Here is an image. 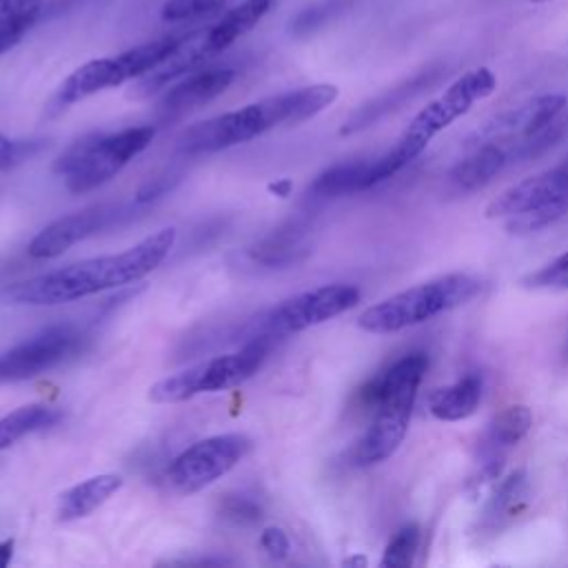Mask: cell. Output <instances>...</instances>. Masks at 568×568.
Masks as SVG:
<instances>
[{"mask_svg":"<svg viewBox=\"0 0 568 568\" xmlns=\"http://www.w3.org/2000/svg\"><path fill=\"white\" fill-rule=\"evenodd\" d=\"M273 0H242L237 7L229 9L209 29V40L217 53L226 51L235 40L246 36L257 22L271 11Z\"/></svg>","mask_w":568,"mask_h":568,"instance_id":"cb8c5ba5","label":"cell"},{"mask_svg":"<svg viewBox=\"0 0 568 568\" xmlns=\"http://www.w3.org/2000/svg\"><path fill=\"white\" fill-rule=\"evenodd\" d=\"M481 402V377L468 373L457 382L430 393L428 410L442 422H462L470 417Z\"/></svg>","mask_w":568,"mask_h":568,"instance_id":"44dd1931","label":"cell"},{"mask_svg":"<svg viewBox=\"0 0 568 568\" xmlns=\"http://www.w3.org/2000/svg\"><path fill=\"white\" fill-rule=\"evenodd\" d=\"M481 291V280L466 273H448L424 284L395 293L373 306L359 317L357 326L366 333H397L402 328L422 324L435 315L448 313L470 302Z\"/></svg>","mask_w":568,"mask_h":568,"instance_id":"277c9868","label":"cell"},{"mask_svg":"<svg viewBox=\"0 0 568 568\" xmlns=\"http://www.w3.org/2000/svg\"><path fill=\"white\" fill-rule=\"evenodd\" d=\"M215 55H217V51L213 49V44L209 40V31L206 29L191 31L184 38H180L178 47L158 67H153L149 73L138 78V82L131 89V95L149 98V95L162 91L164 87H169L173 80L195 71L200 64L209 62Z\"/></svg>","mask_w":568,"mask_h":568,"instance_id":"2e32d148","label":"cell"},{"mask_svg":"<svg viewBox=\"0 0 568 568\" xmlns=\"http://www.w3.org/2000/svg\"><path fill=\"white\" fill-rule=\"evenodd\" d=\"M180 178L178 175H158V178H151L149 182H144L138 193H135V204H146L160 195H164L166 191H171V186L178 182Z\"/></svg>","mask_w":568,"mask_h":568,"instance_id":"d590c367","label":"cell"},{"mask_svg":"<svg viewBox=\"0 0 568 568\" xmlns=\"http://www.w3.org/2000/svg\"><path fill=\"white\" fill-rule=\"evenodd\" d=\"M304 229L300 224H288L268 235L262 244L253 248V257L262 264H288L297 260V253L306 251L302 244Z\"/></svg>","mask_w":568,"mask_h":568,"instance_id":"4316f807","label":"cell"},{"mask_svg":"<svg viewBox=\"0 0 568 568\" xmlns=\"http://www.w3.org/2000/svg\"><path fill=\"white\" fill-rule=\"evenodd\" d=\"M233 80H235V71L231 67H211V69L195 71L184 80H180L178 84H173L162 95L158 111L162 113V118H180L211 102L213 98L222 95Z\"/></svg>","mask_w":568,"mask_h":568,"instance_id":"ac0fdd59","label":"cell"},{"mask_svg":"<svg viewBox=\"0 0 568 568\" xmlns=\"http://www.w3.org/2000/svg\"><path fill=\"white\" fill-rule=\"evenodd\" d=\"M528 2H532V4H539V2H548V0H528Z\"/></svg>","mask_w":568,"mask_h":568,"instance_id":"60d3db41","label":"cell"},{"mask_svg":"<svg viewBox=\"0 0 568 568\" xmlns=\"http://www.w3.org/2000/svg\"><path fill=\"white\" fill-rule=\"evenodd\" d=\"M277 339H282V335L255 333L246 337V342L233 353L204 359L186 371L155 382L149 388V399L155 404H175L202 393L240 386L262 368Z\"/></svg>","mask_w":568,"mask_h":568,"instance_id":"5b68a950","label":"cell"},{"mask_svg":"<svg viewBox=\"0 0 568 568\" xmlns=\"http://www.w3.org/2000/svg\"><path fill=\"white\" fill-rule=\"evenodd\" d=\"M339 7V0H326L322 4H315V7H308L304 9L291 24L293 33H308L313 29H317L320 24L326 22V18Z\"/></svg>","mask_w":568,"mask_h":568,"instance_id":"d6a6232c","label":"cell"},{"mask_svg":"<svg viewBox=\"0 0 568 568\" xmlns=\"http://www.w3.org/2000/svg\"><path fill=\"white\" fill-rule=\"evenodd\" d=\"M357 302H359L357 286L342 284V282L324 284V286L297 293L284 300L282 304L264 311L244 328V337H251L255 333H275L282 337L288 333H300L346 313Z\"/></svg>","mask_w":568,"mask_h":568,"instance_id":"9c48e42d","label":"cell"},{"mask_svg":"<svg viewBox=\"0 0 568 568\" xmlns=\"http://www.w3.org/2000/svg\"><path fill=\"white\" fill-rule=\"evenodd\" d=\"M344 566H366V557H348L344 559Z\"/></svg>","mask_w":568,"mask_h":568,"instance_id":"f35d334b","label":"cell"},{"mask_svg":"<svg viewBox=\"0 0 568 568\" xmlns=\"http://www.w3.org/2000/svg\"><path fill=\"white\" fill-rule=\"evenodd\" d=\"M524 284L528 288H544V291H568V253H561L539 271L530 273Z\"/></svg>","mask_w":568,"mask_h":568,"instance_id":"f546056e","label":"cell"},{"mask_svg":"<svg viewBox=\"0 0 568 568\" xmlns=\"http://www.w3.org/2000/svg\"><path fill=\"white\" fill-rule=\"evenodd\" d=\"M133 215V206L129 204H95L89 209H82L78 213L58 217L49 226H44L27 246L31 257L47 260L58 257L73 244L102 233Z\"/></svg>","mask_w":568,"mask_h":568,"instance_id":"7c38bea8","label":"cell"},{"mask_svg":"<svg viewBox=\"0 0 568 568\" xmlns=\"http://www.w3.org/2000/svg\"><path fill=\"white\" fill-rule=\"evenodd\" d=\"M13 546H16V541H13V539H4V541H0V568H4V566L11 561Z\"/></svg>","mask_w":568,"mask_h":568,"instance_id":"8d00e7d4","label":"cell"},{"mask_svg":"<svg viewBox=\"0 0 568 568\" xmlns=\"http://www.w3.org/2000/svg\"><path fill=\"white\" fill-rule=\"evenodd\" d=\"M155 138V126H126L115 133L78 140L60 155L53 171L71 193H87L115 178Z\"/></svg>","mask_w":568,"mask_h":568,"instance_id":"8992f818","label":"cell"},{"mask_svg":"<svg viewBox=\"0 0 568 568\" xmlns=\"http://www.w3.org/2000/svg\"><path fill=\"white\" fill-rule=\"evenodd\" d=\"M178 42H180V38H175V36H162V38L149 40L144 44H138L133 49H126L118 55L95 58V60L80 64L58 87V91L51 100V109L62 111L93 93H100L111 87H120L126 80L149 73L178 47Z\"/></svg>","mask_w":568,"mask_h":568,"instance_id":"ba28073f","label":"cell"},{"mask_svg":"<svg viewBox=\"0 0 568 568\" xmlns=\"http://www.w3.org/2000/svg\"><path fill=\"white\" fill-rule=\"evenodd\" d=\"M38 151L36 142H13L0 133V171H7Z\"/></svg>","mask_w":568,"mask_h":568,"instance_id":"836d02e7","label":"cell"},{"mask_svg":"<svg viewBox=\"0 0 568 568\" xmlns=\"http://www.w3.org/2000/svg\"><path fill=\"white\" fill-rule=\"evenodd\" d=\"M568 98L564 93H539L508 111H501L475 133L477 144L486 142H528L544 133L564 111Z\"/></svg>","mask_w":568,"mask_h":568,"instance_id":"4fadbf2b","label":"cell"},{"mask_svg":"<svg viewBox=\"0 0 568 568\" xmlns=\"http://www.w3.org/2000/svg\"><path fill=\"white\" fill-rule=\"evenodd\" d=\"M402 169V164L393 158L390 151H386L379 158L373 160H351V162H339L322 171L313 184L311 193L315 197H342L351 193L366 191L390 175H395Z\"/></svg>","mask_w":568,"mask_h":568,"instance_id":"9a60e30c","label":"cell"},{"mask_svg":"<svg viewBox=\"0 0 568 568\" xmlns=\"http://www.w3.org/2000/svg\"><path fill=\"white\" fill-rule=\"evenodd\" d=\"M231 0H166L162 7V20L166 22H182L206 16L211 11L222 9Z\"/></svg>","mask_w":568,"mask_h":568,"instance_id":"1f68e13d","label":"cell"},{"mask_svg":"<svg viewBox=\"0 0 568 568\" xmlns=\"http://www.w3.org/2000/svg\"><path fill=\"white\" fill-rule=\"evenodd\" d=\"M175 244V229H160L122 253L82 260L0 288V306H53L142 280Z\"/></svg>","mask_w":568,"mask_h":568,"instance_id":"6da1fadb","label":"cell"},{"mask_svg":"<svg viewBox=\"0 0 568 568\" xmlns=\"http://www.w3.org/2000/svg\"><path fill=\"white\" fill-rule=\"evenodd\" d=\"M82 344L80 328L71 324L49 326L0 353V384L38 377L71 359Z\"/></svg>","mask_w":568,"mask_h":568,"instance_id":"8fae6325","label":"cell"},{"mask_svg":"<svg viewBox=\"0 0 568 568\" xmlns=\"http://www.w3.org/2000/svg\"><path fill=\"white\" fill-rule=\"evenodd\" d=\"M339 95V89L328 82L291 89L242 109L209 118L189 126L178 138V149L184 155H200L244 144L273 126L300 124L328 109Z\"/></svg>","mask_w":568,"mask_h":568,"instance_id":"7a4b0ae2","label":"cell"},{"mask_svg":"<svg viewBox=\"0 0 568 568\" xmlns=\"http://www.w3.org/2000/svg\"><path fill=\"white\" fill-rule=\"evenodd\" d=\"M260 546L266 550L268 557L273 559H284L291 550V541H288V535L277 528V526H268L262 530L260 535Z\"/></svg>","mask_w":568,"mask_h":568,"instance_id":"e575fe53","label":"cell"},{"mask_svg":"<svg viewBox=\"0 0 568 568\" xmlns=\"http://www.w3.org/2000/svg\"><path fill=\"white\" fill-rule=\"evenodd\" d=\"M417 548H419V526L406 524L386 544V550L379 564L384 568H408L417 555Z\"/></svg>","mask_w":568,"mask_h":568,"instance_id":"f1b7e54d","label":"cell"},{"mask_svg":"<svg viewBox=\"0 0 568 568\" xmlns=\"http://www.w3.org/2000/svg\"><path fill=\"white\" fill-rule=\"evenodd\" d=\"M220 517L235 526H248L262 519V506L248 495H226L220 501Z\"/></svg>","mask_w":568,"mask_h":568,"instance_id":"4dcf8cb0","label":"cell"},{"mask_svg":"<svg viewBox=\"0 0 568 568\" xmlns=\"http://www.w3.org/2000/svg\"><path fill=\"white\" fill-rule=\"evenodd\" d=\"M564 362L568 364V339H566V344H564Z\"/></svg>","mask_w":568,"mask_h":568,"instance_id":"ab89813d","label":"cell"},{"mask_svg":"<svg viewBox=\"0 0 568 568\" xmlns=\"http://www.w3.org/2000/svg\"><path fill=\"white\" fill-rule=\"evenodd\" d=\"M426 368L428 357L424 353H408L359 390L362 404L373 410V422L353 448L357 466L379 464L399 448Z\"/></svg>","mask_w":568,"mask_h":568,"instance_id":"3957f363","label":"cell"},{"mask_svg":"<svg viewBox=\"0 0 568 568\" xmlns=\"http://www.w3.org/2000/svg\"><path fill=\"white\" fill-rule=\"evenodd\" d=\"M528 495V479L526 470L517 468L510 475H506L493 490V495L486 501V508L481 513V528L495 532L501 528L508 519H513L526 504Z\"/></svg>","mask_w":568,"mask_h":568,"instance_id":"603a6c76","label":"cell"},{"mask_svg":"<svg viewBox=\"0 0 568 568\" xmlns=\"http://www.w3.org/2000/svg\"><path fill=\"white\" fill-rule=\"evenodd\" d=\"M44 0H0V55L11 51L36 24Z\"/></svg>","mask_w":568,"mask_h":568,"instance_id":"484cf974","label":"cell"},{"mask_svg":"<svg viewBox=\"0 0 568 568\" xmlns=\"http://www.w3.org/2000/svg\"><path fill=\"white\" fill-rule=\"evenodd\" d=\"M60 419V410L44 404H29L11 410L0 419V450L9 448L29 433L53 426Z\"/></svg>","mask_w":568,"mask_h":568,"instance_id":"d4e9b609","label":"cell"},{"mask_svg":"<svg viewBox=\"0 0 568 568\" xmlns=\"http://www.w3.org/2000/svg\"><path fill=\"white\" fill-rule=\"evenodd\" d=\"M288 189H291V182H288V180H282V182H277V184H271V191H275L277 195H286Z\"/></svg>","mask_w":568,"mask_h":568,"instance_id":"74e56055","label":"cell"},{"mask_svg":"<svg viewBox=\"0 0 568 568\" xmlns=\"http://www.w3.org/2000/svg\"><path fill=\"white\" fill-rule=\"evenodd\" d=\"M532 426V413L524 404H515L497 413L486 433L479 439V464L481 462H504V455L510 446L521 442Z\"/></svg>","mask_w":568,"mask_h":568,"instance_id":"d6986e66","label":"cell"},{"mask_svg":"<svg viewBox=\"0 0 568 568\" xmlns=\"http://www.w3.org/2000/svg\"><path fill=\"white\" fill-rule=\"evenodd\" d=\"M244 433H222L184 448L166 468V486L178 495H193L235 468L251 450Z\"/></svg>","mask_w":568,"mask_h":568,"instance_id":"30bf717a","label":"cell"},{"mask_svg":"<svg viewBox=\"0 0 568 568\" xmlns=\"http://www.w3.org/2000/svg\"><path fill=\"white\" fill-rule=\"evenodd\" d=\"M497 89V75L488 67H475L453 80L442 95L430 100L417 115L408 122L397 144L390 149L402 164L417 158L435 135L448 129L455 120L466 115L473 104L493 95Z\"/></svg>","mask_w":568,"mask_h":568,"instance_id":"52a82bcc","label":"cell"},{"mask_svg":"<svg viewBox=\"0 0 568 568\" xmlns=\"http://www.w3.org/2000/svg\"><path fill=\"white\" fill-rule=\"evenodd\" d=\"M122 488V477L115 473H102L95 477H89L58 497L55 515L60 521H73L91 515L95 508H100L104 501H109L118 490Z\"/></svg>","mask_w":568,"mask_h":568,"instance_id":"ffe728a7","label":"cell"},{"mask_svg":"<svg viewBox=\"0 0 568 568\" xmlns=\"http://www.w3.org/2000/svg\"><path fill=\"white\" fill-rule=\"evenodd\" d=\"M564 193H568V160L506 189L486 206V217H513Z\"/></svg>","mask_w":568,"mask_h":568,"instance_id":"e0dca14e","label":"cell"},{"mask_svg":"<svg viewBox=\"0 0 568 568\" xmlns=\"http://www.w3.org/2000/svg\"><path fill=\"white\" fill-rule=\"evenodd\" d=\"M568 213V193L557 195L530 211H524L519 215H513L508 222V231L513 233H535L541 231L550 224H555L557 220H561Z\"/></svg>","mask_w":568,"mask_h":568,"instance_id":"83f0119b","label":"cell"},{"mask_svg":"<svg viewBox=\"0 0 568 568\" xmlns=\"http://www.w3.org/2000/svg\"><path fill=\"white\" fill-rule=\"evenodd\" d=\"M435 75H437L435 71H424V73H419V75H415V78L402 82L399 87L386 91L384 95H379V98H375V100L362 104V106L344 122V126H342L339 133H342V135H351V133H355V131H362V129L371 126L373 122H377L379 118H384L386 113L395 111V109L402 106L406 100H410L413 95H417L424 87H428V84L433 82Z\"/></svg>","mask_w":568,"mask_h":568,"instance_id":"7402d4cb","label":"cell"},{"mask_svg":"<svg viewBox=\"0 0 568 568\" xmlns=\"http://www.w3.org/2000/svg\"><path fill=\"white\" fill-rule=\"evenodd\" d=\"M537 135L528 142H486L477 144L475 151L457 162L448 175V182L459 193H470L486 186L497 173H501L515 158L532 155Z\"/></svg>","mask_w":568,"mask_h":568,"instance_id":"5bb4252c","label":"cell"}]
</instances>
